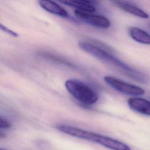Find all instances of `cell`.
Masks as SVG:
<instances>
[{
    "label": "cell",
    "mask_w": 150,
    "mask_h": 150,
    "mask_svg": "<svg viewBox=\"0 0 150 150\" xmlns=\"http://www.w3.org/2000/svg\"><path fill=\"white\" fill-rule=\"evenodd\" d=\"M68 92L79 102L91 105L97 101L98 97L96 92L90 86L77 79H68L65 82Z\"/></svg>",
    "instance_id": "2"
},
{
    "label": "cell",
    "mask_w": 150,
    "mask_h": 150,
    "mask_svg": "<svg viewBox=\"0 0 150 150\" xmlns=\"http://www.w3.org/2000/svg\"><path fill=\"white\" fill-rule=\"evenodd\" d=\"M128 104L133 111L150 116V101L140 97H131L128 100Z\"/></svg>",
    "instance_id": "5"
},
{
    "label": "cell",
    "mask_w": 150,
    "mask_h": 150,
    "mask_svg": "<svg viewBox=\"0 0 150 150\" xmlns=\"http://www.w3.org/2000/svg\"><path fill=\"white\" fill-rule=\"evenodd\" d=\"M64 4L74 8L76 10L87 13H93L96 11V8L93 2L89 1H61Z\"/></svg>",
    "instance_id": "9"
},
{
    "label": "cell",
    "mask_w": 150,
    "mask_h": 150,
    "mask_svg": "<svg viewBox=\"0 0 150 150\" xmlns=\"http://www.w3.org/2000/svg\"><path fill=\"white\" fill-rule=\"evenodd\" d=\"M104 81L116 91L128 95L141 96L145 94V91L140 87L129 84L112 76H105Z\"/></svg>",
    "instance_id": "3"
},
{
    "label": "cell",
    "mask_w": 150,
    "mask_h": 150,
    "mask_svg": "<svg viewBox=\"0 0 150 150\" xmlns=\"http://www.w3.org/2000/svg\"><path fill=\"white\" fill-rule=\"evenodd\" d=\"M79 46L83 50L94 57L120 69L125 74L132 79L141 83L148 81V78L145 74L132 69L104 49L87 42H80L79 43Z\"/></svg>",
    "instance_id": "1"
},
{
    "label": "cell",
    "mask_w": 150,
    "mask_h": 150,
    "mask_svg": "<svg viewBox=\"0 0 150 150\" xmlns=\"http://www.w3.org/2000/svg\"><path fill=\"white\" fill-rule=\"evenodd\" d=\"M74 14L81 21L93 26L108 28L111 25L110 21L107 18L101 15H93L78 10H75Z\"/></svg>",
    "instance_id": "4"
},
{
    "label": "cell",
    "mask_w": 150,
    "mask_h": 150,
    "mask_svg": "<svg viewBox=\"0 0 150 150\" xmlns=\"http://www.w3.org/2000/svg\"><path fill=\"white\" fill-rule=\"evenodd\" d=\"M96 143L112 150H131V148L127 144L115 139L99 134Z\"/></svg>",
    "instance_id": "6"
},
{
    "label": "cell",
    "mask_w": 150,
    "mask_h": 150,
    "mask_svg": "<svg viewBox=\"0 0 150 150\" xmlns=\"http://www.w3.org/2000/svg\"><path fill=\"white\" fill-rule=\"evenodd\" d=\"M1 29H2V30H4L5 32H6V33L10 34L11 35H12V36H14V37H16V36H18L15 32H14L13 31L11 30V29H9V28H6V26H4V25H1Z\"/></svg>",
    "instance_id": "12"
},
{
    "label": "cell",
    "mask_w": 150,
    "mask_h": 150,
    "mask_svg": "<svg viewBox=\"0 0 150 150\" xmlns=\"http://www.w3.org/2000/svg\"><path fill=\"white\" fill-rule=\"evenodd\" d=\"M39 4L43 9L51 13L63 18L68 16L67 12L63 7L53 1L41 0L39 1Z\"/></svg>",
    "instance_id": "8"
},
{
    "label": "cell",
    "mask_w": 150,
    "mask_h": 150,
    "mask_svg": "<svg viewBox=\"0 0 150 150\" xmlns=\"http://www.w3.org/2000/svg\"><path fill=\"white\" fill-rule=\"evenodd\" d=\"M129 36L135 41L145 45H150V35L145 30L137 28L131 27L129 30Z\"/></svg>",
    "instance_id": "10"
},
{
    "label": "cell",
    "mask_w": 150,
    "mask_h": 150,
    "mask_svg": "<svg viewBox=\"0 0 150 150\" xmlns=\"http://www.w3.org/2000/svg\"><path fill=\"white\" fill-rule=\"evenodd\" d=\"M114 3L117 5L118 7H119L123 11L129 13L133 15L144 19H146L149 18V15L147 13H146L142 9L129 2L117 1H115Z\"/></svg>",
    "instance_id": "7"
},
{
    "label": "cell",
    "mask_w": 150,
    "mask_h": 150,
    "mask_svg": "<svg viewBox=\"0 0 150 150\" xmlns=\"http://www.w3.org/2000/svg\"><path fill=\"white\" fill-rule=\"evenodd\" d=\"M11 127V124L5 118L3 117L0 118V128L1 129H8Z\"/></svg>",
    "instance_id": "11"
},
{
    "label": "cell",
    "mask_w": 150,
    "mask_h": 150,
    "mask_svg": "<svg viewBox=\"0 0 150 150\" xmlns=\"http://www.w3.org/2000/svg\"><path fill=\"white\" fill-rule=\"evenodd\" d=\"M0 150H6V149H2V148H1Z\"/></svg>",
    "instance_id": "13"
}]
</instances>
